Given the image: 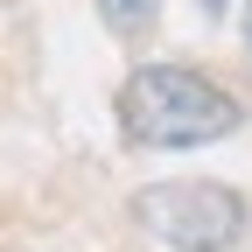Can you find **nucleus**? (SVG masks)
Segmentation results:
<instances>
[{"label":"nucleus","instance_id":"1","mask_svg":"<svg viewBox=\"0 0 252 252\" xmlns=\"http://www.w3.org/2000/svg\"><path fill=\"white\" fill-rule=\"evenodd\" d=\"M119 119H126V140L154 154H189V147L231 140L245 126L238 98L189 63H140L119 84Z\"/></svg>","mask_w":252,"mask_h":252},{"label":"nucleus","instance_id":"2","mask_svg":"<svg viewBox=\"0 0 252 252\" xmlns=\"http://www.w3.org/2000/svg\"><path fill=\"white\" fill-rule=\"evenodd\" d=\"M133 217L168 252H231L245 231V196L224 182H154L133 196Z\"/></svg>","mask_w":252,"mask_h":252},{"label":"nucleus","instance_id":"3","mask_svg":"<svg viewBox=\"0 0 252 252\" xmlns=\"http://www.w3.org/2000/svg\"><path fill=\"white\" fill-rule=\"evenodd\" d=\"M98 7H105V28H112V35H140L161 0H98Z\"/></svg>","mask_w":252,"mask_h":252},{"label":"nucleus","instance_id":"4","mask_svg":"<svg viewBox=\"0 0 252 252\" xmlns=\"http://www.w3.org/2000/svg\"><path fill=\"white\" fill-rule=\"evenodd\" d=\"M203 14H224V0H203Z\"/></svg>","mask_w":252,"mask_h":252},{"label":"nucleus","instance_id":"5","mask_svg":"<svg viewBox=\"0 0 252 252\" xmlns=\"http://www.w3.org/2000/svg\"><path fill=\"white\" fill-rule=\"evenodd\" d=\"M245 42H252V14H245Z\"/></svg>","mask_w":252,"mask_h":252}]
</instances>
